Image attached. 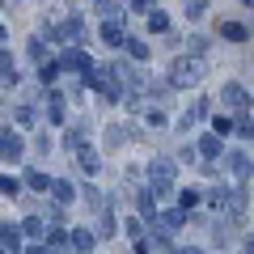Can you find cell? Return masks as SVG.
Here are the masks:
<instances>
[{
	"label": "cell",
	"instance_id": "6da1fadb",
	"mask_svg": "<svg viewBox=\"0 0 254 254\" xmlns=\"http://www.w3.org/2000/svg\"><path fill=\"white\" fill-rule=\"evenodd\" d=\"M199 76V64H190V60H178L174 64V85H190Z\"/></svg>",
	"mask_w": 254,
	"mask_h": 254
},
{
	"label": "cell",
	"instance_id": "8fae6325",
	"mask_svg": "<svg viewBox=\"0 0 254 254\" xmlns=\"http://www.w3.org/2000/svg\"><path fill=\"white\" fill-rule=\"evenodd\" d=\"M30 187H34V190H47V187H51V182H47L43 174H30Z\"/></svg>",
	"mask_w": 254,
	"mask_h": 254
},
{
	"label": "cell",
	"instance_id": "4fadbf2b",
	"mask_svg": "<svg viewBox=\"0 0 254 254\" xmlns=\"http://www.w3.org/2000/svg\"><path fill=\"white\" fill-rule=\"evenodd\" d=\"M246 4H254V0H246Z\"/></svg>",
	"mask_w": 254,
	"mask_h": 254
},
{
	"label": "cell",
	"instance_id": "7a4b0ae2",
	"mask_svg": "<svg viewBox=\"0 0 254 254\" xmlns=\"http://www.w3.org/2000/svg\"><path fill=\"white\" fill-rule=\"evenodd\" d=\"M225 102H229V106H246V93H242V85H225Z\"/></svg>",
	"mask_w": 254,
	"mask_h": 254
},
{
	"label": "cell",
	"instance_id": "5b68a950",
	"mask_svg": "<svg viewBox=\"0 0 254 254\" xmlns=\"http://www.w3.org/2000/svg\"><path fill=\"white\" fill-rule=\"evenodd\" d=\"M85 64H89V60H85L81 51H68V55H64V68H85Z\"/></svg>",
	"mask_w": 254,
	"mask_h": 254
},
{
	"label": "cell",
	"instance_id": "7c38bea8",
	"mask_svg": "<svg viewBox=\"0 0 254 254\" xmlns=\"http://www.w3.org/2000/svg\"><path fill=\"white\" fill-rule=\"evenodd\" d=\"M246 254H254V242H246Z\"/></svg>",
	"mask_w": 254,
	"mask_h": 254
},
{
	"label": "cell",
	"instance_id": "30bf717a",
	"mask_svg": "<svg viewBox=\"0 0 254 254\" xmlns=\"http://www.w3.org/2000/svg\"><path fill=\"white\" fill-rule=\"evenodd\" d=\"M51 190H55V195H60V199H64V203L72 199V187H68V182H55V187H51Z\"/></svg>",
	"mask_w": 254,
	"mask_h": 254
},
{
	"label": "cell",
	"instance_id": "277c9868",
	"mask_svg": "<svg viewBox=\"0 0 254 254\" xmlns=\"http://www.w3.org/2000/svg\"><path fill=\"white\" fill-rule=\"evenodd\" d=\"M0 72L9 76V81L17 76V68H13V55H9V51H0Z\"/></svg>",
	"mask_w": 254,
	"mask_h": 254
},
{
	"label": "cell",
	"instance_id": "8992f818",
	"mask_svg": "<svg viewBox=\"0 0 254 254\" xmlns=\"http://www.w3.org/2000/svg\"><path fill=\"white\" fill-rule=\"evenodd\" d=\"M165 26H170V17H165V13H148V30H157V34H161Z\"/></svg>",
	"mask_w": 254,
	"mask_h": 254
},
{
	"label": "cell",
	"instance_id": "ba28073f",
	"mask_svg": "<svg viewBox=\"0 0 254 254\" xmlns=\"http://www.w3.org/2000/svg\"><path fill=\"white\" fill-rule=\"evenodd\" d=\"M81 170H85V174H93V170H98V157H93L89 148H85V153H81Z\"/></svg>",
	"mask_w": 254,
	"mask_h": 254
},
{
	"label": "cell",
	"instance_id": "52a82bcc",
	"mask_svg": "<svg viewBox=\"0 0 254 254\" xmlns=\"http://www.w3.org/2000/svg\"><path fill=\"white\" fill-rule=\"evenodd\" d=\"M220 34H225V38H246V30L233 26V21H220Z\"/></svg>",
	"mask_w": 254,
	"mask_h": 254
},
{
	"label": "cell",
	"instance_id": "3957f363",
	"mask_svg": "<svg viewBox=\"0 0 254 254\" xmlns=\"http://www.w3.org/2000/svg\"><path fill=\"white\" fill-rule=\"evenodd\" d=\"M102 38H106V43H110V47H119V43H123V30H119V26H115V21H110V26H106V30H102Z\"/></svg>",
	"mask_w": 254,
	"mask_h": 254
},
{
	"label": "cell",
	"instance_id": "9c48e42d",
	"mask_svg": "<svg viewBox=\"0 0 254 254\" xmlns=\"http://www.w3.org/2000/svg\"><path fill=\"white\" fill-rule=\"evenodd\" d=\"M199 148H203V153H208V157H216V153H220V140H216V136H208V140H203Z\"/></svg>",
	"mask_w": 254,
	"mask_h": 254
}]
</instances>
